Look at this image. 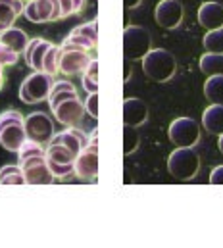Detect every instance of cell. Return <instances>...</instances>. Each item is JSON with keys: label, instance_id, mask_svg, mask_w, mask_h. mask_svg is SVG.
Listing matches in <instances>:
<instances>
[{"label": "cell", "instance_id": "obj_1", "mask_svg": "<svg viewBox=\"0 0 223 248\" xmlns=\"http://www.w3.org/2000/svg\"><path fill=\"white\" fill-rule=\"evenodd\" d=\"M143 71L154 83H167L177 73V60L169 50L152 48L143 58Z\"/></svg>", "mask_w": 223, "mask_h": 248}, {"label": "cell", "instance_id": "obj_2", "mask_svg": "<svg viewBox=\"0 0 223 248\" xmlns=\"http://www.w3.org/2000/svg\"><path fill=\"white\" fill-rule=\"evenodd\" d=\"M23 122L25 118L17 110H6L0 114V144L8 152H17L27 140Z\"/></svg>", "mask_w": 223, "mask_h": 248}, {"label": "cell", "instance_id": "obj_3", "mask_svg": "<svg viewBox=\"0 0 223 248\" xmlns=\"http://www.w3.org/2000/svg\"><path fill=\"white\" fill-rule=\"evenodd\" d=\"M73 175L83 181H95L98 177V131L89 133L87 146L77 154L73 164Z\"/></svg>", "mask_w": 223, "mask_h": 248}, {"label": "cell", "instance_id": "obj_4", "mask_svg": "<svg viewBox=\"0 0 223 248\" xmlns=\"http://www.w3.org/2000/svg\"><path fill=\"white\" fill-rule=\"evenodd\" d=\"M167 171L179 181H191L200 171V156L192 148H175L167 158Z\"/></svg>", "mask_w": 223, "mask_h": 248}, {"label": "cell", "instance_id": "obj_5", "mask_svg": "<svg viewBox=\"0 0 223 248\" xmlns=\"http://www.w3.org/2000/svg\"><path fill=\"white\" fill-rule=\"evenodd\" d=\"M54 85V75L45 71H33L29 77L23 79L19 87V100L25 104H39L48 100L50 89Z\"/></svg>", "mask_w": 223, "mask_h": 248}, {"label": "cell", "instance_id": "obj_6", "mask_svg": "<svg viewBox=\"0 0 223 248\" xmlns=\"http://www.w3.org/2000/svg\"><path fill=\"white\" fill-rule=\"evenodd\" d=\"M152 50V37L148 29L139 25H127L123 29V54L129 62L143 60Z\"/></svg>", "mask_w": 223, "mask_h": 248}, {"label": "cell", "instance_id": "obj_7", "mask_svg": "<svg viewBox=\"0 0 223 248\" xmlns=\"http://www.w3.org/2000/svg\"><path fill=\"white\" fill-rule=\"evenodd\" d=\"M202 129L192 118H177L169 124L167 137L177 148H194L200 142Z\"/></svg>", "mask_w": 223, "mask_h": 248}, {"label": "cell", "instance_id": "obj_8", "mask_svg": "<svg viewBox=\"0 0 223 248\" xmlns=\"http://www.w3.org/2000/svg\"><path fill=\"white\" fill-rule=\"evenodd\" d=\"M45 158L48 162L52 175L58 179H65L73 173V164H75L77 154L60 142H48L45 150Z\"/></svg>", "mask_w": 223, "mask_h": 248}, {"label": "cell", "instance_id": "obj_9", "mask_svg": "<svg viewBox=\"0 0 223 248\" xmlns=\"http://www.w3.org/2000/svg\"><path fill=\"white\" fill-rule=\"evenodd\" d=\"M19 168L23 171L27 185H50L54 181V175L48 168L45 154H37V156L19 160Z\"/></svg>", "mask_w": 223, "mask_h": 248}, {"label": "cell", "instance_id": "obj_10", "mask_svg": "<svg viewBox=\"0 0 223 248\" xmlns=\"http://www.w3.org/2000/svg\"><path fill=\"white\" fill-rule=\"evenodd\" d=\"M93 60V56L89 54V50H81V48H62L60 46V60H58V73H62L64 77H73V75H81L89 62Z\"/></svg>", "mask_w": 223, "mask_h": 248}, {"label": "cell", "instance_id": "obj_11", "mask_svg": "<svg viewBox=\"0 0 223 248\" xmlns=\"http://www.w3.org/2000/svg\"><path fill=\"white\" fill-rule=\"evenodd\" d=\"M23 127H25L27 139L29 140H35L39 144H48L50 139L54 137V122L45 112L29 114L25 118V122H23Z\"/></svg>", "mask_w": 223, "mask_h": 248}, {"label": "cell", "instance_id": "obj_12", "mask_svg": "<svg viewBox=\"0 0 223 248\" xmlns=\"http://www.w3.org/2000/svg\"><path fill=\"white\" fill-rule=\"evenodd\" d=\"M98 45V25L96 21H89L83 25H77L60 45L62 48H81V50H93Z\"/></svg>", "mask_w": 223, "mask_h": 248}, {"label": "cell", "instance_id": "obj_13", "mask_svg": "<svg viewBox=\"0 0 223 248\" xmlns=\"http://www.w3.org/2000/svg\"><path fill=\"white\" fill-rule=\"evenodd\" d=\"M23 16L31 23H48L62 19L58 0H27L23 6Z\"/></svg>", "mask_w": 223, "mask_h": 248}, {"label": "cell", "instance_id": "obj_14", "mask_svg": "<svg viewBox=\"0 0 223 248\" xmlns=\"http://www.w3.org/2000/svg\"><path fill=\"white\" fill-rule=\"evenodd\" d=\"M183 16H185V8L179 0H160L154 8L156 23L167 31L177 29L183 23Z\"/></svg>", "mask_w": 223, "mask_h": 248}, {"label": "cell", "instance_id": "obj_15", "mask_svg": "<svg viewBox=\"0 0 223 248\" xmlns=\"http://www.w3.org/2000/svg\"><path fill=\"white\" fill-rule=\"evenodd\" d=\"M52 114H54L58 124L65 125V127H73V125L79 124L83 120V116L87 114L85 112V102H81L79 96L67 98V100L60 102L58 106L52 108Z\"/></svg>", "mask_w": 223, "mask_h": 248}, {"label": "cell", "instance_id": "obj_16", "mask_svg": "<svg viewBox=\"0 0 223 248\" xmlns=\"http://www.w3.org/2000/svg\"><path fill=\"white\" fill-rule=\"evenodd\" d=\"M198 23L206 29V31H216L223 27V6L220 2L208 0L198 8Z\"/></svg>", "mask_w": 223, "mask_h": 248}, {"label": "cell", "instance_id": "obj_17", "mask_svg": "<svg viewBox=\"0 0 223 248\" xmlns=\"http://www.w3.org/2000/svg\"><path fill=\"white\" fill-rule=\"evenodd\" d=\"M148 122V106L141 98L123 100V124L129 127H141Z\"/></svg>", "mask_w": 223, "mask_h": 248}, {"label": "cell", "instance_id": "obj_18", "mask_svg": "<svg viewBox=\"0 0 223 248\" xmlns=\"http://www.w3.org/2000/svg\"><path fill=\"white\" fill-rule=\"evenodd\" d=\"M50 142H60V144L67 146L69 150H73L75 154H79L87 146V142H89V133L77 129L75 125L73 127H65L64 131L54 133V137L50 139Z\"/></svg>", "mask_w": 223, "mask_h": 248}, {"label": "cell", "instance_id": "obj_19", "mask_svg": "<svg viewBox=\"0 0 223 248\" xmlns=\"http://www.w3.org/2000/svg\"><path fill=\"white\" fill-rule=\"evenodd\" d=\"M52 43L45 39H31L27 48H25V62L33 71H43V63L47 58V52L50 50Z\"/></svg>", "mask_w": 223, "mask_h": 248}, {"label": "cell", "instance_id": "obj_20", "mask_svg": "<svg viewBox=\"0 0 223 248\" xmlns=\"http://www.w3.org/2000/svg\"><path fill=\"white\" fill-rule=\"evenodd\" d=\"M23 0H0V33L10 29L19 14H23Z\"/></svg>", "mask_w": 223, "mask_h": 248}, {"label": "cell", "instance_id": "obj_21", "mask_svg": "<svg viewBox=\"0 0 223 248\" xmlns=\"http://www.w3.org/2000/svg\"><path fill=\"white\" fill-rule=\"evenodd\" d=\"M29 37H27V33L23 31V29H19V27H10V29H6L4 33H0V43L2 45H6V46H10L14 52H17V54H21V52H25V48H27V45H29Z\"/></svg>", "mask_w": 223, "mask_h": 248}, {"label": "cell", "instance_id": "obj_22", "mask_svg": "<svg viewBox=\"0 0 223 248\" xmlns=\"http://www.w3.org/2000/svg\"><path fill=\"white\" fill-rule=\"evenodd\" d=\"M202 125L210 135H223V106L210 104L202 114Z\"/></svg>", "mask_w": 223, "mask_h": 248}, {"label": "cell", "instance_id": "obj_23", "mask_svg": "<svg viewBox=\"0 0 223 248\" xmlns=\"http://www.w3.org/2000/svg\"><path fill=\"white\" fill-rule=\"evenodd\" d=\"M75 96H79V93H77V87H75L71 81H65V79L54 81V85H52V89H50V94H48L50 110H52L54 106H58L60 102H64V100H67V98H75Z\"/></svg>", "mask_w": 223, "mask_h": 248}, {"label": "cell", "instance_id": "obj_24", "mask_svg": "<svg viewBox=\"0 0 223 248\" xmlns=\"http://www.w3.org/2000/svg\"><path fill=\"white\" fill-rule=\"evenodd\" d=\"M204 96L210 104L223 106V75H212L204 83Z\"/></svg>", "mask_w": 223, "mask_h": 248}, {"label": "cell", "instance_id": "obj_25", "mask_svg": "<svg viewBox=\"0 0 223 248\" xmlns=\"http://www.w3.org/2000/svg\"><path fill=\"white\" fill-rule=\"evenodd\" d=\"M198 67L204 75L212 77V75H223V54H212V52H206L200 62Z\"/></svg>", "mask_w": 223, "mask_h": 248}, {"label": "cell", "instance_id": "obj_26", "mask_svg": "<svg viewBox=\"0 0 223 248\" xmlns=\"http://www.w3.org/2000/svg\"><path fill=\"white\" fill-rule=\"evenodd\" d=\"M81 85L87 93H98V60L93 58L81 73Z\"/></svg>", "mask_w": 223, "mask_h": 248}, {"label": "cell", "instance_id": "obj_27", "mask_svg": "<svg viewBox=\"0 0 223 248\" xmlns=\"http://www.w3.org/2000/svg\"><path fill=\"white\" fill-rule=\"evenodd\" d=\"M0 185H27L19 166H4L0 170Z\"/></svg>", "mask_w": 223, "mask_h": 248}, {"label": "cell", "instance_id": "obj_28", "mask_svg": "<svg viewBox=\"0 0 223 248\" xmlns=\"http://www.w3.org/2000/svg\"><path fill=\"white\" fill-rule=\"evenodd\" d=\"M204 50L212 54H223V27L216 31H208L202 39Z\"/></svg>", "mask_w": 223, "mask_h": 248}, {"label": "cell", "instance_id": "obj_29", "mask_svg": "<svg viewBox=\"0 0 223 248\" xmlns=\"http://www.w3.org/2000/svg\"><path fill=\"white\" fill-rule=\"evenodd\" d=\"M139 133H137V127H129L125 125L123 129V154L125 156H131L137 148H139Z\"/></svg>", "mask_w": 223, "mask_h": 248}, {"label": "cell", "instance_id": "obj_30", "mask_svg": "<svg viewBox=\"0 0 223 248\" xmlns=\"http://www.w3.org/2000/svg\"><path fill=\"white\" fill-rule=\"evenodd\" d=\"M58 60H60V46L52 45L50 50L47 52V58H45V63H43V71L56 75L58 73Z\"/></svg>", "mask_w": 223, "mask_h": 248}, {"label": "cell", "instance_id": "obj_31", "mask_svg": "<svg viewBox=\"0 0 223 248\" xmlns=\"http://www.w3.org/2000/svg\"><path fill=\"white\" fill-rule=\"evenodd\" d=\"M58 2H60L62 17H67V16H73V14H81V10L87 4V0H58Z\"/></svg>", "mask_w": 223, "mask_h": 248}, {"label": "cell", "instance_id": "obj_32", "mask_svg": "<svg viewBox=\"0 0 223 248\" xmlns=\"http://www.w3.org/2000/svg\"><path fill=\"white\" fill-rule=\"evenodd\" d=\"M37 154H45V148H43V144H39V142H35V140H25L21 146H19V150H17V158L19 160H23V158H29V156H37Z\"/></svg>", "mask_w": 223, "mask_h": 248}, {"label": "cell", "instance_id": "obj_33", "mask_svg": "<svg viewBox=\"0 0 223 248\" xmlns=\"http://www.w3.org/2000/svg\"><path fill=\"white\" fill-rule=\"evenodd\" d=\"M17 60H19V54L0 43V65H14Z\"/></svg>", "mask_w": 223, "mask_h": 248}, {"label": "cell", "instance_id": "obj_34", "mask_svg": "<svg viewBox=\"0 0 223 248\" xmlns=\"http://www.w3.org/2000/svg\"><path fill=\"white\" fill-rule=\"evenodd\" d=\"M85 112L93 120L98 118V93H89V98L85 100Z\"/></svg>", "mask_w": 223, "mask_h": 248}, {"label": "cell", "instance_id": "obj_35", "mask_svg": "<svg viewBox=\"0 0 223 248\" xmlns=\"http://www.w3.org/2000/svg\"><path fill=\"white\" fill-rule=\"evenodd\" d=\"M210 185H216V186L223 185V164L216 166V168L210 171Z\"/></svg>", "mask_w": 223, "mask_h": 248}, {"label": "cell", "instance_id": "obj_36", "mask_svg": "<svg viewBox=\"0 0 223 248\" xmlns=\"http://www.w3.org/2000/svg\"><path fill=\"white\" fill-rule=\"evenodd\" d=\"M123 4H125L127 10H135V8H139L143 4V0H123Z\"/></svg>", "mask_w": 223, "mask_h": 248}, {"label": "cell", "instance_id": "obj_37", "mask_svg": "<svg viewBox=\"0 0 223 248\" xmlns=\"http://www.w3.org/2000/svg\"><path fill=\"white\" fill-rule=\"evenodd\" d=\"M123 79H125V83L131 79V62L129 60H125V77Z\"/></svg>", "mask_w": 223, "mask_h": 248}, {"label": "cell", "instance_id": "obj_38", "mask_svg": "<svg viewBox=\"0 0 223 248\" xmlns=\"http://www.w3.org/2000/svg\"><path fill=\"white\" fill-rule=\"evenodd\" d=\"M4 87V65H0V91Z\"/></svg>", "mask_w": 223, "mask_h": 248}, {"label": "cell", "instance_id": "obj_39", "mask_svg": "<svg viewBox=\"0 0 223 248\" xmlns=\"http://www.w3.org/2000/svg\"><path fill=\"white\" fill-rule=\"evenodd\" d=\"M218 146H220V152L223 154V135H220V139H218Z\"/></svg>", "mask_w": 223, "mask_h": 248}]
</instances>
